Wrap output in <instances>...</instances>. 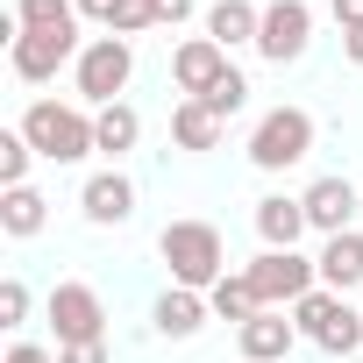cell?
<instances>
[{
    "label": "cell",
    "mask_w": 363,
    "mask_h": 363,
    "mask_svg": "<svg viewBox=\"0 0 363 363\" xmlns=\"http://www.w3.org/2000/svg\"><path fill=\"white\" fill-rule=\"evenodd\" d=\"M93 143H100V157H114V164H121V157H128V150L143 143V114H135L128 100L100 107V114H93Z\"/></svg>",
    "instance_id": "19"
},
{
    "label": "cell",
    "mask_w": 363,
    "mask_h": 363,
    "mask_svg": "<svg viewBox=\"0 0 363 363\" xmlns=\"http://www.w3.org/2000/svg\"><path fill=\"white\" fill-rule=\"evenodd\" d=\"M292 320H299V335H306L313 349H328V356H356V349H363V306H349V299L328 292V285H313V292L292 306Z\"/></svg>",
    "instance_id": "5"
},
{
    "label": "cell",
    "mask_w": 363,
    "mask_h": 363,
    "mask_svg": "<svg viewBox=\"0 0 363 363\" xmlns=\"http://www.w3.org/2000/svg\"><path fill=\"white\" fill-rule=\"evenodd\" d=\"M221 135H228V121H221L207 100H178V107H171V143H178V150L207 157V150H221Z\"/></svg>",
    "instance_id": "17"
},
{
    "label": "cell",
    "mask_w": 363,
    "mask_h": 363,
    "mask_svg": "<svg viewBox=\"0 0 363 363\" xmlns=\"http://www.w3.org/2000/svg\"><path fill=\"white\" fill-rule=\"evenodd\" d=\"M79 214L93 228H121L135 214V186H128V171H93L86 186H79Z\"/></svg>",
    "instance_id": "13"
},
{
    "label": "cell",
    "mask_w": 363,
    "mask_h": 363,
    "mask_svg": "<svg viewBox=\"0 0 363 363\" xmlns=\"http://www.w3.org/2000/svg\"><path fill=\"white\" fill-rule=\"evenodd\" d=\"M299 235H306V207L292 193H264L257 200V242L264 250H299Z\"/></svg>",
    "instance_id": "16"
},
{
    "label": "cell",
    "mask_w": 363,
    "mask_h": 363,
    "mask_svg": "<svg viewBox=\"0 0 363 363\" xmlns=\"http://www.w3.org/2000/svg\"><path fill=\"white\" fill-rule=\"evenodd\" d=\"M242 271H250L257 299H264V306H278V313H292V306L320 285L313 257H299V250H264V257H257V264H242Z\"/></svg>",
    "instance_id": "6"
},
{
    "label": "cell",
    "mask_w": 363,
    "mask_h": 363,
    "mask_svg": "<svg viewBox=\"0 0 363 363\" xmlns=\"http://www.w3.org/2000/svg\"><path fill=\"white\" fill-rule=\"evenodd\" d=\"M292 342H299V320H292V313H278V306H264L257 320H242V328H235L242 363H285V356H292Z\"/></svg>",
    "instance_id": "12"
},
{
    "label": "cell",
    "mask_w": 363,
    "mask_h": 363,
    "mask_svg": "<svg viewBox=\"0 0 363 363\" xmlns=\"http://www.w3.org/2000/svg\"><path fill=\"white\" fill-rule=\"evenodd\" d=\"M22 320H29V285L0 278V328H22Z\"/></svg>",
    "instance_id": "26"
},
{
    "label": "cell",
    "mask_w": 363,
    "mask_h": 363,
    "mask_svg": "<svg viewBox=\"0 0 363 363\" xmlns=\"http://www.w3.org/2000/svg\"><path fill=\"white\" fill-rule=\"evenodd\" d=\"M79 36H50V29H22L15 43H8V65H15V79H29V86H43V79H57L65 65H79Z\"/></svg>",
    "instance_id": "9"
},
{
    "label": "cell",
    "mask_w": 363,
    "mask_h": 363,
    "mask_svg": "<svg viewBox=\"0 0 363 363\" xmlns=\"http://www.w3.org/2000/svg\"><path fill=\"white\" fill-rule=\"evenodd\" d=\"M313 114L306 107H271V114H257V128H250V164L257 171H292V164H306L313 157Z\"/></svg>",
    "instance_id": "4"
},
{
    "label": "cell",
    "mask_w": 363,
    "mask_h": 363,
    "mask_svg": "<svg viewBox=\"0 0 363 363\" xmlns=\"http://www.w3.org/2000/svg\"><path fill=\"white\" fill-rule=\"evenodd\" d=\"M186 15H193V0H150V22H157V29H178Z\"/></svg>",
    "instance_id": "27"
},
{
    "label": "cell",
    "mask_w": 363,
    "mask_h": 363,
    "mask_svg": "<svg viewBox=\"0 0 363 363\" xmlns=\"http://www.w3.org/2000/svg\"><path fill=\"white\" fill-rule=\"evenodd\" d=\"M79 22H100L107 36H143L150 22V0H79Z\"/></svg>",
    "instance_id": "21"
},
{
    "label": "cell",
    "mask_w": 363,
    "mask_h": 363,
    "mask_svg": "<svg viewBox=\"0 0 363 363\" xmlns=\"http://www.w3.org/2000/svg\"><path fill=\"white\" fill-rule=\"evenodd\" d=\"M8 363H57V349H43V342H15Z\"/></svg>",
    "instance_id": "30"
},
{
    "label": "cell",
    "mask_w": 363,
    "mask_h": 363,
    "mask_svg": "<svg viewBox=\"0 0 363 363\" xmlns=\"http://www.w3.org/2000/svg\"><path fill=\"white\" fill-rule=\"evenodd\" d=\"M57 363H107V342H79V349H57Z\"/></svg>",
    "instance_id": "29"
},
{
    "label": "cell",
    "mask_w": 363,
    "mask_h": 363,
    "mask_svg": "<svg viewBox=\"0 0 363 363\" xmlns=\"http://www.w3.org/2000/svg\"><path fill=\"white\" fill-rule=\"evenodd\" d=\"M306 43H313V8H306V0H271L264 29H257V57L264 65H299Z\"/></svg>",
    "instance_id": "8"
},
{
    "label": "cell",
    "mask_w": 363,
    "mask_h": 363,
    "mask_svg": "<svg viewBox=\"0 0 363 363\" xmlns=\"http://www.w3.org/2000/svg\"><path fill=\"white\" fill-rule=\"evenodd\" d=\"M128 79H135V43L128 36H93L86 50H79V65H72V86H79V100L100 114V107H114L121 93H128Z\"/></svg>",
    "instance_id": "3"
},
{
    "label": "cell",
    "mask_w": 363,
    "mask_h": 363,
    "mask_svg": "<svg viewBox=\"0 0 363 363\" xmlns=\"http://www.w3.org/2000/svg\"><path fill=\"white\" fill-rule=\"evenodd\" d=\"M50 328H57V349L107 342V299L86 278H65V285H50Z\"/></svg>",
    "instance_id": "7"
},
{
    "label": "cell",
    "mask_w": 363,
    "mask_h": 363,
    "mask_svg": "<svg viewBox=\"0 0 363 363\" xmlns=\"http://www.w3.org/2000/svg\"><path fill=\"white\" fill-rule=\"evenodd\" d=\"M257 29H264V8H257V0H214V8H207V36H214L221 50L257 43Z\"/></svg>",
    "instance_id": "18"
},
{
    "label": "cell",
    "mask_w": 363,
    "mask_h": 363,
    "mask_svg": "<svg viewBox=\"0 0 363 363\" xmlns=\"http://www.w3.org/2000/svg\"><path fill=\"white\" fill-rule=\"evenodd\" d=\"M157 257H164V271H171V285H186V292H214L221 278H228V242H221V228L214 221H171L164 235H157Z\"/></svg>",
    "instance_id": "1"
},
{
    "label": "cell",
    "mask_w": 363,
    "mask_h": 363,
    "mask_svg": "<svg viewBox=\"0 0 363 363\" xmlns=\"http://www.w3.org/2000/svg\"><path fill=\"white\" fill-rule=\"evenodd\" d=\"M15 128L29 135V150H36L43 164H79V157L100 150V143H93L86 100H29V114H22Z\"/></svg>",
    "instance_id": "2"
},
{
    "label": "cell",
    "mask_w": 363,
    "mask_h": 363,
    "mask_svg": "<svg viewBox=\"0 0 363 363\" xmlns=\"http://www.w3.org/2000/svg\"><path fill=\"white\" fill-rule=\"evenodd\" d=\"M15 29H50V36H79V0H15Z\"/></svg>",
    "instance_id": "23"
},
{
    "label": "cell",
    "mask_w": 363,
    "mask_h": 363,
    "mask_svg": "<svg viewBox=\"0 0 363 363\" xmlns=\"http://www.w3.org/2000/svg\"><path fill=\"white\" fill-rule=\"evenodd\" d=\"M207 292H186V285H164V299L150 306V328L164 335V342H193L200 328H207Z\"/></svg>",
    "instance_id": "14"
},
{
    "label": "cell",
    "mask_w": 363,
    "mask_h": 363,
    "mask_svg": "<svg viewBox=\"0 0 363 363\" xmlns=\"http://www.w3.org/2000/svg\"><path fill=\"white\" fill-rule=\"evenodd\" d=\"M207 306H214L221 320H235V328L264 313V299H257V285H250V271H228V278H221V285L207 292Z\"/></svg>",
    "instance_id": "22"
},
{
    "label": "cell",
    "mask_w": 363,
    "mask_h": 363,
    "mask_svg": "<svg viewBox=\"0 0 363 363\" xmlns=\"http://www.w3.org/2000/svg\"><path fill=\"white\" fill-rule=\"evenodd\" d=\"M328 15H335V29H342V36H363V0H335Z\"/></svg>",
    "instance_id": "28"
},
{
    "label": "cell",
    "mask_w": 363,
    "mask_h": 363,
    "mask_svg": "<svg viewBox=\"0 0 363 363\" xmlns=\"http://www.w3.org/2000/svg\"><path fill=\"white\" fill-rule=\"evenodd\" d=\"M207 107H214V114H221V121H235V114H242V107H250V79H242V72H235V65H228V72H221V79H214V93H207Z\"/></svg>",
    "instance_id": "25"
},
{
    "label": "cell",
    "mask_w": 363,
    "mask_h": 363,
    "mask_svg": "<svg viewBox=\"0 0 363 363\" xmlns=\"http://www.w3.org/2000/svg\"><path fill=\"white\" fill-rule=\"evenodd\" d=\"M29 164H36L29 135L22 128H0V186H29Z\"/></svg>",
    "instance_id": "24"
},
{
    "label": "cell",
    "mask_w": 363,
    "mask_h": 363,
    "mask_svg": "<svg viewBox=\"0 0 363 363\" xmlns=\"http://www.w3.org/2000/svg\"><path fill=\"white\" fill-rule=\"evenodd\" d=\"M43 221H50V200H43L36 186H8V193H0V228H8L15 242L43 235Z\"/></svg>",
    "instance_id": "20"
},
{
    "label": "cell",
    "mask_w": 363,
    "mask_h": 363,
    "mask_svg": "<svg viewBox=\"0 0 363 363\" xmlns=\"http://www.w3.org/2000/svg\"><path fill=\"white\" fill-rule=\"evenodd\" d=\"M313 271H320L328 292H356V285H363V228H349V235H320Z\"/></svg>",
    "instance_id": "15"
},
{
    "label": "cell",
    "mask_w": 363,
    "mask_h": 363,
    "mask_svg": "<svg viewBox=\"0 0 363 363\" xmlns=\"http://www.w3.org/2000/svg\"><path fill=\"white\" fill-rule=\"evenodd\" d=\"M299 207H306V228H320V235H349L363 193L349 186V178H313V186L299 193Z\"/></svg>",
    "instance_id": "11"
},
{
    "label": "cell",
    "mask_w": 363,
    "mask_h": 363,
    "mask_svg": "<svg viewBox=\"0 0 363 363\" xmlns=\"http://www.w3.org/2000/svg\"><path fill=\"white\" fill-rule=\"evenodd\" d=\"M221 72H228V50H221L214 36H186V43L171 50V86H178V100H207Z\"/></svg>",
    "instance_id": "10"
},
{
    "label": "cell",
    "mask_w": 363,
    "mask_h": 363,
    "mask_svg": "<svg viewBox=\"0 0 363 363\" xmlns=\"http://www.w3.org/2000/svg\"><path fill=\"white\" fill-rule=\"evenodd\" d=\"M342 57H349V65H363V36H342Z\"/></svg>",
    "instance_id": "31"
}]
</instances>
